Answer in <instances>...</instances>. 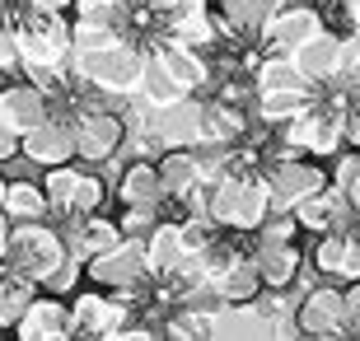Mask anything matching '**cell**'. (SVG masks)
<instances>
[{"label": "cell", "mask_w": 360, "mask_h": 341, "mask_svg": "<svg viewBox=\"0 0 360 341\" xmlns=\"http://www.w3.org/2000/svg\"><path fill=\"white\" fill-rule=\"evenodd\" d=\"M206 215H211L220 229H234V234H253L257 224L271 215L267 187H262V173H225L220 183H211L206 192Z\"/></svg>", "instance_id": "obj_1"}, {"label": "cell", "mask_w": 360, "mask_h": 341, "mask_svg": "<svg viewBox=\"0 0 360 341\" xmlns=\"http://www.w3.org/2000/svg\"><path fill=\"white\" fill-rule=\"evenodd\" d=\"M70 61H75V79L89 84V89L136 94L141 89L146 52H141L136 42H112V47H98V52H70Z\"/></svg>", "instance_id": "obj_2"}, {"label": "cell", "mask_w": 360, "mask_h": 341, "mask_svg": "<svg viewBox=\"0 0 360 341\" xmlns=\"http://www.w3.org/2000/svg\"><path fill=\"white\" fill-rule=\"evenodd\" d=\"M14 47L24 66L61 70L70 61V24L61 19V10H28L14 24Z\"/></svg>", "instance_id": "obj_3"}, {"label": "cell", "mask_w": 360, "mask_h": 341, "mask_svg": "<svg viewBox=\"0 0 360 341\" xmlns=\"http://www.w3.org/2000/svg\"><path fill=\"white\" fill-rule=\"evenodd\" d=\"M66 238L56 234L52 224L42 220H24V224H10V248H5V266H14L19 276L28 281H47L56 266L66 262Z\"/></svg>", "instance_id": "obj_4"}, {"label": "cell", "mask_w": 360, "mask_h": 341, "mask_svg": "<svg viewBox=\"0 0 360 341\" xmlns=\"http://www.w3.org/2000/svg\"><path fill=\"white\" fill-rule=\"evenodd\" d=\"M84 276H94V285H103V290H146L150 266H146L141 238H122L108 252H94L84 262Z\"/></svg>", "instance_id": "obj_5"}, {"label": "cell", "mask_w": 360, "mask_h": 341, "mask_svg": "<svg viewBox=\"0 0 360 341\" xmlns=\"http://www.w3.org/2000/svg\"><path fill=\"white\" fill-rule=\"evenodd\" d=\"M127 323H131V309L122 300H112V295H98V290L75 295V304L66 309V332L75 341H103Z\"/></svg>", "instance_id": "obj_6"}, {"label": "cell", "mask_w": 360, "mask_h": 341, "mask_svg": "<svg viewBox=\"0 0 360 341\" xmlns=\"http://www.w3.org/2000/svg\"><path fill=\"white\" fill-rule=\"evenodd\" d=\"M262 187H267L271 210H295L309 192L328 187V173L319 164H304L300 155H290V159H271L267 173H262Z\"/></svg>", "instance_id": "obj_7"}, {"label": "cell", "mask_w": 360, "mask_h": 341, "mask_svg": "<svg viewBox=\"0 0 360 341\" xmlns=\"http://www.w3.org/2000/svg\"><path fill=\"white\" fill-rule=\"evenodd\" d=\"M285 145L300 150V155H319V159H333L342 150V117H337L328 103H309L300 117H290L285 127Z\"/></svg>", "instance_id": "obj_8"}, {"label": "cell", "mask_w": 360, "mask_h": 341, "mask_svg": "<svg viewBox=\"0 0 360 341\" xmlns=\"http://www.w3.org/2000/svg\"><path fill=\"white\" fill-rule=\"evenodd\" d=\"M19 155L52 169V164H70L75 159V117L66 112H47L33 131L19 136Z\"/></svg>", "instance_id": "obj_9"}, {"label": "cell", "mask_w": 360, "mask_h": 341, "mask_svg": "<svg viewBox=\"0 0 360 341\" xmlns=\"http://www.w3.org/2000/svg\"><path fill=\"white\" fill-rule=\"evenodd\" d=\"M314 33H323V19L319 10H309V5H276V10L267 14V24L257 28V38H262V47H267L271 56H290L295 47H304Z\"/></svg>", "instance_id": "obj_10"}, {"label": "cell", "mask_w": 360, "mask_h": 341, "mask_svg": "<svg viewBox=\"0 0 360 341\" xmlns=\"http://www.w3.org/2000/svg\"><path fill=\"white\" fill-rule=\"evenodd\" d=\"M150 14H155V28H164V38L183 42V47H201L215 38L206 0H155Z\"/></svg>", "instance_id": "obj_11"}, {"label": "cell", "mask_w": 360, "mask_h": 341, "mask_svg": "<svg viewBox=\"0 0 360 341\" xmlns=\"http://www.w3.org/2000/svg\"><path fill=\"white\" fill-rule=\"evenodd\" d=\"M122 136H127V122L117 112H103V108H80L75 112V159L103 164L122 150Z\"/></svg>", "instance_id": "obj_12"}, {"label": "cell", "mask_w": 360, "mask_h": 341, "mask_svg": "<svg viewBox=\"0 0 360 341\" xmlns=\"http://www.w3.org/2000/svg\"><path fill=\"white\" fill-rule=\"evenodd\" d=\"M295 328L309 337H342L347 341V300L337 285H314L295 309Z\"/></svg>", "instance_id": "obj_13"}, {"label": "cell", "mask_w": 360, "mask_h": 341, "mask_svg": "<svg viewBox=\"0 0 360 341\" xmlns=\"http://www.w3.org/2000/svg\"><path fill=\"white\" fill-rule=\"evenodd\" d=\"M290 215H295L300 229H309V234H333V229H351V224H356V210H351V201H347L342 187H319V192H309Z\"/></svg>", "instance_id": "obj_14"}, {"label": "cell", "mask_w": 360, "mask_h": 341, "mask_svg": "<svg viewBox=\"0 0 360 341\" xmlns=\"http://www.w3.org/2000/svg\"><path fill=\"white\" fill-rule=\"evenodd\" d=\"M309 262L319 266L323 276H337V281H360V229H333V234H319L314 238V252Z\"/></svg>", "instance_id": "obj_15"}, {"label": "cell", "mask_w": 360, "mask_h": 341, "mask_svg": "<svg viewBox=\"0 0 360 341\" xmlns=\"http://www.w3.org/2000/svg\"><path fill=\"white\" fill-rule=\"evenodd\" d=\"M155 136H160L169 150H192V145L206 141V108L183 94L169 108H160V122H155Z\"/></svg>", "instance_id": "obj_16"}, {"label": "cell", "mask_w": 360, "mask_h": 341, "mask_svg": "<svg viewBox=\"0 0 360 341\" xmlns=\"http://www.w3.org/2000/svg\"><path fill=\"white\" fill-rule=\"evenodd\" d=\"M52 112V103H47V94L38 89V84H0V127L14 136L33 131L42 117Z\"/></svg>", "instance_id": "obj_17"}, {"label": "cell", "mask_w": 360, "mask_h": 341, "mask_svg": "<svg viewBox=\"0 0 360 341\" xmlns=\"http://www.w3.org/2000/svg\"><path fill=\"white\" fill-rule=\"evenodd\" d=\"M155 56H160V66L169 70V79L178 84V94H197L201 84H211V66L197 56V47H183V42L164 38L160 47H155Z\"/></svg>", "instance_id": "obj_18"}, {"label": "cell", "mask_w": 360, "mask_h": 341, "mask_svg": "<svg viewBox=\"0 0 360 341\" xmlns=\"http://www.w3.org/2000/svg\"><path fill=\"white\" fill-rule=\"evenodd\" d=\"M206 285H211L215 300H225V304H253L257 290H262V276H257V266H253V252H243L239 262H229L225 271L215 276V281H206Z\"/></svg>", "instance_id": "obj_19"}, {"label": "cell", "mask_w": 360, "mask_h": 341, "mask_svg": "<svg viewBox=\"0 0 360 341\" xmlns=\"http://www.w3.org/2000/svg\"><path fill=\"white\" fill-rule=\"evenodd\" d=\"M253 266L257 276H262V290H285L300 276V248L290 243H262V248H253Z\"/></svg>", "instance_id": "obj_20"}, {"label": "cell", "mask_w": 360, "mask_h": 341, "mask_svg": "<svg viewBox=\"0 0 360 341\" xmlns=\"http://www.w3.org/2000/svg\"><path fill=\"white\" fill-rule=\"evenodd\" d=\"M290 61H295V70H300L309 84H328V79L337 75V38L323 28V33H314L304 47H295Z\"/></svg>", "instance_id": "obj_21"}, {"label": "cell", "mask_w": 360, "mask_h": 341, "mask_svg": "<svg viewBox=\"0 0 360 341\" xmlns=\"http://www.w3.org/2000/svg\"><path fill=\"white\" fill-rule=\"evenodd\" d=\"M155 173H160V187H164V197H169V201H183V197H192L197 187H206L192 150H169V155L155 164Z\"/></svg>", "instance_id": "obj_22"}, {"label": "cell", "mask_w": 360, "mask_h": 341, "mask_svg": "<svg viewBox=\"0 0 360 341\" xmlns=\"http://www.w3.org/2000/svg\"><path fill=\"white\" fill-rule=\"evenodd\" d=\"M19 341H52L56 332H66V304L61 300H33L14 323Z\"/></svg>", "instance_id": "obj_23"}, {"label": "cell", "mask_w": 360, "mask_h": 341, "mask_svg": "<svg viewBox=\"0 0 360 341\" xmlns=\"http://www.w3.org/2000/svg\"><path fill=\"white\" fill-rule=\"evenodd\" d=\"M146 266H150V276H169L178 262L187 257V248H183V234H178V224H169V220H160L155 229L146 234Z\"/></svg>", "instance_id": "obj_24"}, {"label": "cell", "mask_w": 360, "mask_h": 341, "mask_svg": "<svg viewBox=\"0 0 360 341\" xmlns=\"http://www.w3.org/2000/svg\"><path fill=\"white\" fill-rule=\"evenodd\" d=\"M33 300H38V281H28V276H19L14 266L0 262V328H14L19 314H24Z\"/></svg>", "instance_id": "obj_25"}, {"label": "cell", "mask_w": 360, "mask_h": 341, "mask_svg": "<svg viewBox=\"0 0 360 341\" xmlns=\"http://www.w3.org/2000/svg\"><path fill=\"white\" fill-rule=\"evenodd\" d=\"M0 215L10 224L24 220H42L47 215V197H42L38 183H5V197H0Z\"/></svg>", "instance_id": "obj_26"}, {"label": "cell", "mask_w": 360, "mask_h": 341, "mask_svg": "<svg viewBox=\"0 0 360 341\" xmlns=\"http://www.w3.org/2000/svg\"><path fill=\"white\" fill-rule=\"evenodd\" d=\"M117 197H122V206H164V187H160L155 164H131L122 173Z\"/></svg>", "instance_id": "obj_27"}, {"label": "cell", "mask_w": 360, "mask_h": 341, "mask_svg": "<svg viewBox=\"0 0 360 341\" xmlns=\"http://www.w3.org/2000/svg\"><path fill=\"white\" fill-rule=\"evenodd\" d=\"M314 103V89H257V108L267 122H290Z\"/></svg>", "instance_id": "obj_28"}, {"label": "cell", "mask_w": 360, "mask_h": 341, "mask_svg": "<svg viewBox=\"0 0 360 341\" xmlns=\"http://www.w3.org/2000/svg\"><path fill=\"white\" fill-rule=\"evenodd\" d=\"M136 94H141L150 108H169L174 98H183V94H178V84L169 79V70L160 66V56H155V52H150L146 66H141V89H136Z\"/></svg>", "instance_id": "obj_29"}, {"label": "cell", "mask_w": 360, "mask_h": 341, "mask_svg": "<svg viewBox=\"0 0 360 341\" xmlns=\"http://www.w3.org/2000/svg\"><path fill=\"white\" fill-rule=\"evenodd\" d=\"M285 5V0H220V10H225V24L234 33H257V28L267 24V14Z\"/></svg>", "instance_id": "obj_30"}, {"label": "cell", "mask_w": 360, "mask_h": 341, "mask_svg": "<svg viewBox=\"0 0 360 341\" xmlns=\"http://www.w3.org/2000/svg\"><path fill=\"white\" fill-rule=\"evenodd\" d=\"M75 183H80V169H75V164H52V169H47V178H42V197H47V210H56V215H70Z\"/></svg>", "instance_id": "obj_31"}, {"label": "cell", "mask_w": 360, "mask_h": 341, "mask_svg": "<svg viewBox=\"0 0 360 341\" xmlns=\"http://www.w3.org/2000/svg\"><path fill=\"white\" fill-rule=\"evenodd\" d=\"M70 5H75V19L80 24H112V28L127 33V19H131V5L127 0H70Z\"/></svg>", "instance_id": "obj_32"}, {"label": "cell", "mask_w": 360, "mask_h": 341, "mask_svg": "<svg viewBox=\"0 0 360 341\" xmlns=\"http://www.w3.org/2000/svg\"><path fill=\"white\" fill-rule=\"evenodd\" d=\"M215 318L197 314V309H178L169 323H164V341H211Z\"/></svg>", "instance_id": "obj_33"}, {"label": "cell", "mask_w": 360, "mask_h": 341, "mask_svg": "<svg viewBox=\"0 0 360 341\" xmlns=\"http://www.w3.org/2000/svg\"><path fill=\"white\" fill-rule=\"evenodd\" d=\"M257 89H309V79L295 70L290 56H267L257 66Z\"/></svg>", "instance_id": "obj_34"}, {"label": "cell", "mask_w": 360, "mask_h": 341, "mask_svg": "<svg viewBox=\"0 0 360 341\" xmlns=\"http://www.w3.org/2000/svg\"><path fill=\"white\" fill-rule=\"evenodd\" d=\"M112 42H131L122 28L112 24H70V52H98V47H112Z\"/></svg>", "instance_id": "obj_35"}, {"label": "cell", "mask_w": 360, "mask_h": 341, "mask_svg": "<svg viewBox=\"0 0 360 341\" xmlns=\"http://www.w3.org/2000/svg\"><path fill=\"white\" fill-rule=\"evenodd\" d=\"M178 234H183V248H187V252H206L215 238H220V224H215L206 210H197V215L178 220Z\"/></svg>", "instance_id": "obj_36"}, {"label": "cell", "mask_w": 360, "mask_h": 341, "mask_svg": "<svg viewBox=\"0 0 360 341\" xmlns=\"http://www.w3.org/2000/svg\"><path fill=\"white\" fill-rule=\"evenodd\" d=\"M103 192H108L103 178L80 169V183H75V197H70V220H75V215H94V210H98V201H103Z\"/></svg>", "instance_id": "obj_37"}, {"label": "cell", "mask_w": 360, "mask_h": 341, "mask_svg": "<svg viewBox=\"0 0 360 341\" xmlns=\"http://www.w3.org/2000/svg\"><path fill=\"white\" fill-rule=\"evenodd\" d=\"M155 224H160V206H127L117 229H122V238H146Z\"/></svg>", "instance_id": "obj_38"}, {"label": "cell", "mask_w": 360, "mask_h": 341, "mask_svg": "<svg viewBox=\"0 0 360 341\" xmlns=\"http://www.w3.org/2000/svg\"><path fill=\"white\" fill-rule=\"evenodd\" d=\"M80 276H84V262H80V257H66V262L56 266V271L47 276V281H42V285L52 290V295H70V290H75V281H80Z\"/></svg>", "instance_id": "obj_39"}, {"label": "cell", "mask_w": 360, "mask_h": 341, "mask_svg": "<svg viewBox=\"0 0 360 341\" xmlns=\"http://www.w3.org/2000/svg\"><path fill=\"white\" fill-rule=\"evenodd\" d=\"M337 117H342V141H347L351 150H360V94H351Z\"/></svg>", "instance_id": "obj_40"}, {"label": "cell", "mask_w": 360, "mask_h": 341, "mask_svg": "<svg viewBox=\"0 0 360 341\" xmlns=\"http://www.w3.org/2000/svg\"><path fill=\"white\" fill-rule=\"evenodd\" d=\"M356 66H360V33H351V38H337V79H347Z\"/></svg>", "instance_id": "obj_41"}, {"label": "cell", "mask_w": 360, "mask_h": 341, "mask_svg": "<svg viewBox=\"0 0 360 341\" xmlns=\"http://www.w3.org/2000/svg\"><path fill=\"white\" fill-rule=\"evenodd\" d=\"M342 300H347V341H360V281L342 290Z\"/></svg>", "instance_id": "obj_42"}, {"label": "cell", "mask_w": 360, "mask_h": 341, "mask_svg": "<svg viewBox=\"0 0 360 341\" xmlns=\"http://www.w3.org/2000/svg\"><path fill=\"white\" fill-rule=\"evenodd\" d=\"M356 178H360V150H351V155L337 159V169H333V187H342V192H347V187L356 183Z\"/></svg>", "instance_id": "obj_43"}, {"label": "cell", "mask_w": 360, "mask_h": 341, "mask_svg": "<svg viewBox=\"0 0 360 341\" xmlns=\"http://www.w3.org/2000/svg\"><path fill=\"white\" fill-rule=\"evenodd\" d=\"M10 66H19V47H14L10 24H0V70H10Z\"/></svg>", "instance_id": "obj_44"}, {"label": "cell", "mask_w": 360, "mask_h": 341, "mask_svg": "<svg viewBox=\"0 0 360 341\" xmlns=\"http://www.w3.org/2000/svg\"><path fill=\"white\" fill-rule=\"evenodd\" d=\"M103 341H155V332H150V328H131V323H127V328H117L112 337H103Z\"/></svg>", "instance_id": "obj_45"}, {"label": "cell", "mask_w": 360, "mask_h": 341, "mask_svg": "<svg viewBox=\"0 0 360 341\" xmlns=\"http://www.w3.org/2000/svg\"><path fill=\"white\" fill-rule=\"evenodd\" d=\"M14 155H19V136L0 127V159H14Z\"/></svg>", "instance_id": "obj_46"}, {"label": "cell", "mask_w": 360, "mask_h": 341, "mask_svg": "<svg viewBox=\"0 0 360 341\" xmlns=\"http://www.w3.org/2000/svg\"><path fill=\"white\" fill-rule=\"evenodd\" d=\"M347 201H351V210H356V220H360V178L347 187Z\"/></svg>", "instance_id": "obj_47"}, {"label": "cell", "mask_w": 360, "mask_h": 341, "mask_svg": "<svg viewBox=\"0 0 360 341\" xmlns=\"http://www.w3.org/2000/svg\"><path fill=\"white\" fill-rule=\"evenodd\" d=\"M5 248H10V220L0 215V262H5Z\"/></svg>", "instance_id": "obj_48"}, {"label": "cell", "mask_w": 360, "mask_h": 341, "mask_svg": "<svg viewBox=\"0 0 360 341\" xmlns=\"http://www.w3.org/2000/svg\"><path fill=\"white\" fill-rule=\"evenodd\" d=\"M28 5H33V10H66L70 0H28Z\"/></svg>", "instance_id": "obj_49"}, {"label": "cell", "mask_w": 360, "mask_h": 341, "mask_svg": "<svg viewBox=\"0 0 360 341\" xmlns=\"http://www.w3.org/2000/svg\"><path fill=\"white\" fill-rule=\"evenodd\" d=\"M347 19H351V33H360V0H351V5H347Z\"/></svg>", "instance_id": "obj_50"}, {"label": "cell", "mask_w": 360, "mask_h": 341, "mask_svg": "<svg viewBox=\"0 0 360 341\" xmlns=\"http://www.w3.org/2000/svg\"><path fill=\"white\" fill-rule=\"evenodd\" d=\"M342 84H347V89H351V94H360V66H356V70H351V75H347V79H342Z\"/></svg>", "instance_id": "obj_51"}, {"label": "cell", "mask_w": 360, "mask_h": 341, "mask_svg": "<svg viewBox=\"0 0 360 341\" xmlns=\"http://www.w3.org/2000/svg\"><path fill=\"white\" fill-rule=\"evenodd\" d=\"M295 341H342V337H309V332H300Z\"/></svg>", "instance_id": "obj_52"}, {"label": "cell", "mask_w": 360, "mask_h": 341, "mask_svg": "<svg viewBox=\"0 0 360 341\" xmlns=\"http://www.w3.org/2000/svg\"><path fill=\"white\" fill-rule=\"evenodd\" d=\"M127 5H131V10H146V5H155V0H127Z\"/></svg>", "instance_id": "obj_53"}, {"label": "cell", "mask_w": 360, "mask_h": 341, "mask_svg": "<svg viewBox=\"0 0 360 341\" xmlns=\"http://www.w3.org/2000/svg\"><path fill=\"white\" fill-rule=\"evenodd\" d=\"M52 341H75V337H70V332H56V337Z\"/></svg>", "instance_id": "obj_54"}, {"label": "cell", "mask_w": 360, "mask_h": 341, "mask_svg": "<svg viewBox=\"0 0 360 341\" xmlns=\"http://www.w3.org/2000/svg\"><path fill=\"white\" fill-rule=\"evenodd\" d=\"M5 183H10V178H5V173H0V197H5Z\"/></svg>", "instance_id": "obj_55"}, {"label": "cell", "mask_w": 360, "mask_h": 341, "mask_svg": "<svg viewBox=\"0 0 360 341\" xmlns=\"http://www.w3.org/2000/svg\"><path fill=\"white\" fill-rule=\"evenodd\" d=\"M290 5H314V0H290Z\"/></svg>", "instance_id": "obj_56"}]
</instances>
